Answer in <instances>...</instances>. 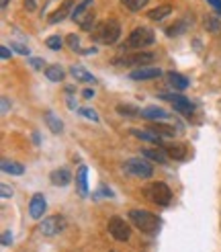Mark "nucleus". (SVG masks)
<instances>
[{
    "label": "nucleus",
    "instance_id": "f257e3e1",
    "mask_svg": "<svg viewBox=\"0 0 221 252\" xmlns=\"http://www.w3.org/2000/svg\"><path fill=\"white\" fill-rule=\"evenodd\" d=\"M129 220L133 221L135 228L141 230L143 234H158V230H160V218L145 209H131Z\"/></svg>",
    "mask_w": 221,
    "mask_h": 252
},
{
    "label": "nucleus",
    "instance_id": "f03ea898",
    "mask_svg": "<svg viewBox=\"0 0 221 252\" xmlns=\"http://www.w3.org/2000/svg\"><path fill=\"white\" fill-rule=\"evenodd\" d=\"M121 35V27L115 19H109V21H103L98 25L96 29H92V37L96 41H101L105 45H113Z\"/></svg>",
    "mask_w": 221,
    "mask_h": 252
},
{
    "label": "nucleus",
    "instance_id": "7ed1b4c3",
    "mask_svg": "<svg viewBox=\"0 0 221 252\" xmlns=\"http://www.w3.org/2000/svg\"><path fill=\"white\" fill-rule=\"evenodd\" d=\"M143 195L150 199L152 203H156L160 207L170 205V201H172V191H170V187L164 185V183H150L143 189Z\"/></svg>",
    "mask_w": 221,
    "mask_h": 252
},
{
    "label": "nucleus",
    "instance_id": "20e7f679",
    "mask_svg": "<svg viewBox=\"0 0 221 252\" xmlns=\"http://www.w3.org/2000/svg\"><path fill=\"white\" fill-rule=\"evenodd\" d=\"M92 4H94V0H82V2H78L76 6H74L72 15H70L74 19V23H78L82 29H90L92 23H94Z\"/></svg>",
    "mask_w": 221,
    "mask_h": 252
},
{
    "label": "nucleus",
    "instance_id": "39448f33",
    "mask_svg": "<svg viewBox=\"0 0 221 252\" xmlns=\"http://www.w3.org/2000/svg\"><path fill=\"white\" fill-rule=\"evenodd\" d=\"M123 170L138 176V179H152L154 176V166L150 164V160H147L145 156L141 158H129L125 164H123Z\"/></svg>",
    "mask_w": 221,
    "mask_h": 252
},
{
    "label": "nucleus",
    "instance_id": "423d86ee",
    "mask_svg": "<svg viewBox=\"0 0 221 252\" xmlns=\"http://www.w3.org/2000/svg\"><path fill=\"white\" fill-rule=\"evenodd\" d=\"M156 41V35L152 29H147V27H138L135 31H131L129 35V39L125 41V45H123V49L125 47H133V49H143L147 45H152Z\"/></svg>",
    "mask_w": 221,
    "mask_h": 252
},
{
    "label": "nucleus",
    "instance_id": "0eeeda50",
    "mask_svg": "<svg viewBox=\"0 0 221 252\" xmlns=\"http://www.w3.org/2000/svg\"><path fill=\"white\" fill-rule=\"evenodd\" d=\"M154 60H156V54L139 49V52L127 54V56L117 58V60H113V62H115V64H119V66H138V68H141V66H150Z\"/></svg>",
    "mask_w": 221,
    "mask_h": 252
},
{
    "label": "nucleus",
    "instance_id": "6e6552de",
    "mask_svg": "<svg viewBox=\"0 0 221 252\" xmlns=\"http://www.w3.org/2000/svg\"><path fill=\"white\" fill-rule=\"evenodd\" d=\"M66 228H68V221H66V218H61V216H49L39 223V232L43 236H57Z\"/></svg>",
    "mask_w": 221,
    "mask_h": 252
},
{
    "label": "nucleus",
    "instance_id": "1a4fd4ad",
    "mask_svg": "<svg viewBox=\"0 0 221 252\" xmlns=\"http://www.w3.org/2000/svg\"><path fill=\"white\" fill-rule=\"evenodd\" d=\"M109 234L113 236L115 240H119V242H127L129 236H131V228H129V223L123 218L115 216V218L109 220Z\"/></svg>",
    "mask_w": 221,
    "mask_h": 252
},
{
    "label": "nucleus",
    "instance_id": "9d476101",
    "mask_svg": "<svg viewBox=\"0 0 221 252\" xmlns=\"http://www.w3.org/2000/svg\"><path fill=\"white\" fill-rule=\"evenodd\" d=\"M166 100H170L172 105H174V111H178L180 115H184V117H191L193 113H194V105L191 103V100L187 98V96H180V94H168V96H164Z\"/></svg>",
    "mask_w": 221,
    "mask_h": 252
},
{
    "label": "nucleus",
    "instance_id": "9b49d317",
    "mask_svg": "<svg viewBox=\"0 0 221 252\" xmlns=\"http://www.w3.org/2000/svg\"><path fill=\"white\" fill-rule=\"evenodd\" d=\"M45 209H47L45 197H43L41 193H35V195L31 197V203H29V216H31L33 220H41L43 213H45Z\"/></svg>",
    "mask_w": 221,
    "mask_h": 252
},
{
    "label": "nucleus",
    "instance_id": "f8f14e48",
    "mask_svg": "<svg viewBox=\"0 0 221 252\" xmlns=\"http://www.w3.org/2000/svg\"><path fill=\"white\" fill-rule=\"evenodd\" d=\"M129 76H131V80H154V78L162 76V70L156 66H141L138 70H133Z\"/></svg>",
    "mask_w": 221,
    "mask_h": 252
},
{
    "label": "nucleus",
    "instance_id": "ddd939ff",
    "mask_svg": "<svg viewBox=\"0 0 221 252\" xmlns=\"http://www.w3.org/2000/svg\"><path fill=\"white\" fill-rule=\"evenodd\" d=\"M49 181H52L54 187H68L70 181H72V172H70L68 168H57V170L52 172Z\"/></svg>",
    "mask_w": 221,
    "mask_h": 252
},
{
    "label": "nucleus",
    "instance_id": "4468645a",
    "mask_svg": "<svg viewBox=\"0 0 221 252\" xmlns=\"http://www.w3.org/2000/svg\"><path fill=\"white\" fill-rule=\"evenodd\" d=\"M141 117L147 121H166L168 113L160 107H145V109H141Z\"/></svg>",
    "mask_w": 221,
    "mask_h": 252
},
{
    "label": "nucleus",
    "instance_id": "2eb2a0df",
    "mask_svg": "<svg viewBox=\"0 0 221 252\" xmlns=\"http://www.w3.org/2000/svg\"><path fill=\"white\" fill-rule=\"evenodd\" d=\"M74 10V0H64V4H61L54 15H52V19H49V23L52 25H55V23H59V21H64L70 12Z\"/></svg>",
    "mask_w": 221,
    "mask_h": 252
},
{
    "label": "nucleus",
    "instance_id": "dca6fc26",
    "mask_svg": "<svg viewBox=\"0 0 221 252\" xmlns=\"http://www.w3.org/2000/svg\"><path fill=\"white\" fill-rule=\"evenodd\" d=\"M168 84L174 88V91H187L189 78L182 76V74H178V72H168Z\"/></svg>",
    "mask_w": 221,
    "mask_h": 252
},
{
    "label": "nucleus",
    "instance_id": "f3484780",
    "mask_svg": "<svg viewBox=\"0 0 221 252\" xmlns=\"http://www.w3.org/2000/svg\"><path fill=\"white\" fill-rule=\"evenodd\" d=\"M76 187H78V193H80L82 197L88 195V168H86V166H80V168H78Z\"/></svg>",
    "mask_w": 221,
    "mask_h": 252
},
{
    "label": "nucleus",
    "instance_id": "a211bd4d",
    "mask_svg": "<svg viewBox=\"0 0 221 252\" xmlns=\"http://www.w3.org/2000/svg\"><path fill=\"white\" fill-rule=\"evenodd\" d=\"M164 150H166V154L172 160H184V158H187V154H189V148L184 146V144H170Z\"/></svg>",
    "mask_w": 221,
    "mask_h": 252
},
{
    "label": "nucleus",
    "instance_id": "6ab92c4d",
    "mask_svg": "<svg viewBox=\"0 0 221 252\" xmlns=\"http://www.w3.org/2000/svg\"><path fill=\"white\" fill-rule=\"evenodd\" d=\"M70 74H72V76L76 78L78 82H88V84H94V82H96V78L92 76L90 72H86L82 66H72V68H70Z\"/></svg>",
    "mask_w": 221,
    "mask_h": 252
},
{
    "label": "nucleus",
    "instance_id": "aec40b11",
    "mask_svg": "<svg viewBox=\"0 0 221 252\" xmlns=\"http://www.w3.org/2000/svg\"><path fill=\"white\" fill-rule=\"evenodd\" d=\"M43 119H45V123H47L49 131H54V133H61V131H64V123H61L52 111H45V113H43Z\"/></svg>",
    "mask_w": 221,
    "mask_h": 252
},
{
    "label": "nucleus",
    "instance_id": "412c9836",
    "mask_svg": "<svg viewBox=\"0 0 221 252\" xmlns=\"http://www.w3.org/2000/svg\"><path fill=\"white\" fill-rule=\"evenodd\" d=\"M141 156H145L147 160H154L158 162V164H166V160H168V154H166V150L162 152V150H154V148H145Z\"/></svg>",
    "mask_w": 221,
    "mask_h": 252
},
{
    "label": "nucleus",
    "instance_id": "4be33fe9",
    "mask_svg": "<svg viewBox=\"0 0 221 252\" xmlns=\"http://www.w3.org/2000/svg\"><path fill=\"white\" fill-rule=\"evenodd\" d=\"M131 133H133L135 137H139V140H145V142H154V144L162 142V140H160L162 135H158V133L152 131V129H131Z\"/></svg>",
    "mask_w": 221,
    "mask_h": 252
},
{
    "label": "nucleus",
    "instance_id": "5701e85b",
    "mask_svg": "<svg viewBox=\"0 0 221 252\" xmlns=\"http://www.w3.org/2000/svg\"><path fill=\"white\" fill-rule=\"evenodd\" d=\"M45 76L52 82H61V80H64V76H66V72H64V68H61V66H47L45 68Z\"/></svg>",
    "mask_w": 221,
    "mask_h": 252
},
{
    "label": "nucleus",
    "instance_id": "b1692460",
    "mask_svg": "<svg viewBox=\"0 0 221 252\" xmlns=\"http://www.w3.org/2000/svg\"><path fill=\"white\" fill-rule=\"evenodd\" d=\"M2 170L6 174H12V176H21L25 172V166L19 164V162H10V160H2Z\"/></svg>",
    "mask_w": 221,
    "mask_h": 252
},
{
    "label": "nucleus",
    "instance_id": "393cba45",
    "mask_svg": "<svg viewBox=\"0 0 221 252\" xmlns=\"http://www.w3.org/2000/svg\"><path fill=\"white\" fill-rule=\"evenodd\" d=\"M150 129H152V131H156L158 135H166V137H174V133H176L172 125H166V123H162V121H156Z\"/></svg>",
    "mask_w": 221,
    "mask_h": 252
},
{
    "label": "nucleus",
    "instance_id": "a878e982",
    "mask_svg": "<svg viewBox=\"0 0 221 252\" xmlns=\"http://www.w3.org/2000/svg\"><path fill=\"white\" fill-rule=\"evenodd\" d=\"M172 12V8L168 4H162V6H158V8H152L150 12H147V17H150L152 21H162L164 17H168Z\"/></svg>",
    "mask_w": 221,
    "mask_h": 252
},
{
    "label": "nucleus",
    "instance_id": "bb28decb",
    "mask_svg": "<svg viewBox=\"0 0 221 252\" xmlns=\"http://www.w3.org/2000/svg\"><path fill=\"white\" fill-rule=\"evenodd\" d=\"M117 113L123 117H141V111L133 105H117Z\"/></svg>",
    "mask_w": 221,
    "mask_h": 252
},
{
    "label": "nucleus",
    "instance_id": "cd10ccee",
    "mask_svg": "<svg viewBox=\"0 0 221 252\" xmlns=\"http://www.w3.org/2000/svg\"><path fill=\"white\" fill-rule=\"evenodd\" d=\"M123 6H127L129 10H141L150 0H121Z\"/></svg>",
    "mask_w": 221,
    "mask_h": 252
},
{
    "label": "nucleus",
    "instance_id": "c85d7f7f",
    "mask_svg": "<svg viewBox=\"0 0 221 252\" xmlns=\"http://www.w3.org/2000/svg\"><path fill=\"white\" fill-rule=\"evenodd\" d=\"M45 43H47L49 49L57 52V49H61V45H64V39H61L59 35H52V37H47V39H45Z\"/></svg>",
    "mask_w": 221,
    "mask_h": 252
},
{
    "label": "nucleus",
    "instance_id": "c756f323",
    "mask_svg": "<svg viewBox=\"0 0 221 252\" xmlns=\"http://www.w3.org/2000/svg\"><path fill=\"white\" fill-rule=\"evenodd\" d=\"M80 115L82 117H86V119H90V121H98V115H96V111H92V109H80Z\"/></svg>",
    "mask_w": 221,
    "mask_h": 252
},
{
    "label": "nucleus",
    "instance_id": "7c9ffc66",
    "mask_svg": "<svg viewBox=\"0 0 221 252\" xmlns=\"http://www.w3.org/2000/svg\"><path fill=\"white\" fill-rule=\"evenodd\" d=\"M68 43H70V47L74 49V52H76V49L80 47V37H78V35H74V33H72V35L68 37Z\"/></svg>",
    "mask_w": 221,
    "mask_h": 252
},
{
    "label": "nucleus",
    "instance_id": "2f4dec72",
    "mask_svg": "<svg viewBox=\"0 0 221 252\" xmlns=\"http://www.w3.org/2000/svg\"><path fill=\"white\" fill-rule=\"evenodd\" d=\"M103 195H109V197H110L113 193H110V189H107V187H101V189H98V191L94 193V197H96V199H101Z\"/></svg>",
    "mask_w": 221,
    "mask_h": 252
},
{
    "label": "nucleus",
    "instance_id": "473e14b6",
    "mask_svg": "<svg viewBox=\"0 0 221 252\" xmlns=\"http://www.w3.org/2000/svg\"><path fill=\"white\" fill-rule=\"evenodd\" d=\"M12 47H15L19 54H23V56H29V49H27V45H21V43H12Z\"/></svg>",
    "mask_w": 221,
    "mask_h": 252
},
{
    "label": "nucleus",
    "instance_id": "72a5a7b5",
    "mask_svg": "<svg viewBox=\"0 0 221 252\" xmlns=\"http://www.w3.org/2000/svg\"><path fill=\"white\" fill-rule=\"evenodd\" d=\"M0 193H2V199H10L12 197V189H8L6 185L0 187Z\"/></svg>",
    "mask_w": 221,
    "mask_h": 252
},
{
    "label": "nucleus",
    "instance_id": "f704fd0d",
    "mask_svg": "<svg viewBox=\"0 0 221 252\" xmlns=\"http://www.w3.org/2000/svg\"><path fill=\"white\" fill-rule=\"evenodd\" d=\"M31 66H33L35 70H41L45 64H43V60H39V58H33V60H31Z\"/></svg>",
    "mask_w": 221,
    "mask_h": 252
},
{
    "label": "nucleus",
    "instance_id": "c9c22d12",
    "mask_svg": "<svg viewBox=\"0 0 221 252\" xmlns=\"http://www.w3.org/2000/svg\"><path fill=\"white\" fill-rule=\"evenodd\" d=\"M0 56H2V60H8L10 58V49L6 45H2V47H0Z\"/></svg>",
    "mask_w": 221,
    "mask_h": 252
},
{
    "label": "nucleus",
    "instance_id": "e433bc0d",
    "mask_svg": "<svg viewBox=\"0 0 221 252\" xmlns=\"http://www.w3.org/2000/svg\"><path fill=\"white\" fill-rule=\"evenodd\" d=\"M12 242V236H10V232H4L2 234V246H8Z\"/></svg>",
    "mask_w": 221,
    "mask_h": 252
},
{
    "label": "nucleus",
    "instance_id": "4c0bfd02",
    "mask_svg": "<svg viewBox=\"0 0 221 252\" xmlns=\"http://www.w3.org/2000/svg\"><path fill=\"white\" fill-rule=\"evenodd\" d=\"M25 8H27V10H35V0H25Z\"/></svg>",
    "mask_w": 221,
    "mask_h": 252
},
{
    "label": "nucleus",
    "instance_id": "58836bf2",
    "mask_svg": "<svg viewBox=\"0 0 221 252\" xmlns=\"http://www.w3.org/2000/svg\"><path fill=\"white\" fill-rule=\"evenodd\" d=\"M209 4H211L213 8H217V10H221V0H207Z\"/></svg>",
    "mask_w": 221,
    "mask_h": 252
},
{
    "label": "nucleus",
    "instance_id": "ea45409f",
    "mask_svg": "<svg viewBox=\"0 0 221 252\" xmlns=\"http://www.w3.org/2000/svg\"><path fill=\"white\" fill-rule=\"evenodd\" d=\"M82 96H84V98H92V96H94V91H90V88H86V91L82 93Z\"/></svg>",
    "mask_w": 221,
    "mask_h": 252
},
{
    "label": "nucleus",
    "instance_id": "a19ab883",
    "mask_svg": "<svg viewBox=\"0 0 221 252\" xmlns=\"http://www.w3.org/2000/svg\"><path fill=\"white\" fill-rule=\"evenodd\" d=\"M8 111V103H6V98H2V113Z\"/></svg>",
    "mask_w": 221,
    "mask_h": 252
},
{
    "label": "nucleus",
    "instance_id": "79ce46f5",
    "mask_svg": "<svg viewBox=\"0 0 221 252\" xmlns=\"http://www.w3.org/2000/svg\"><path fill=\"white\" fill-rule=\"evenodd\" d=\"M6 4H8V0H0V6H2V8H4Z\"/></svg>",
    "mask_w": 221,
    "mask_h": 252
}]
</instances>
